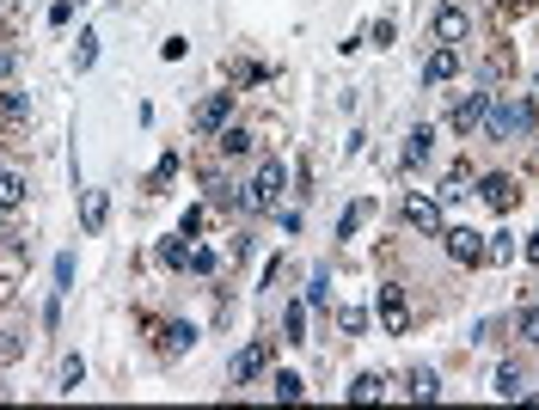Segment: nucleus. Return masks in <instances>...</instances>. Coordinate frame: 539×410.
<instances>
[{
  "instance_id": "nucleus-22",
  "label": "nucleus",
  "mask_w": 539,
  "mask_h": 410,
  "mask_svg": "<svg viewBox=\"0 0 539 410\" xmlns=\"http://www.w3.org/2000/svg\"><path fill=\"white\" fill-rule=\"evenodd\" d=\"M190 343H197V325H172V331H166V349H172V355H184Z\"/></svg>"
},
{
  "instance_id": "nucleus-15",
  "label": "nucleus",
  "mask_w": 539,
  "mask_h": 410,
  "mask_svg": "<svg viewBox=\"0 0 539 410\" xmlns=\"http://www.w3.org/2000/svg\"><path fill=\"white\" fill-rule=\"evenodd\" d=\"M282 337H288V343H306V301H295V307L282 312Z\"/></svg>"
},
{
  "instance_id": "nucleus-24",
  "label": "nucleus",
  "mask_w": 539,
  "mask_h": 410,
  "mask_svg": "<svg viewBox=\"0 0 539 410\" xmlns=\"http://www.w3.org/2000/svg\"><path fill=\"white\" fill-rule=\"evenodd\" d=\"M349 398H356V405H374V398H380V379H374V374H362L356 386H349Z\"/></svg>"
},
{
  "instance_id": "nucleus-3",
  "label": "nucleus",
  "mask_w": 539,
  "mask_h": 410,
  "mask_svg": "<svg viewBox=\"0 0 539 410\" xmlns=\"http://www.w3.org/2000/svg\"><path fill=\"white\" fill-rule=\"evenodd\" d=\"M380 325H386L393 337H404V331H411V301H404L399 282H386V288H380Z\"/></svg>"
},
{
  "instance_id": "nucleus-23",
  "label": "nucleus",
  "mask_w": 539,
  "mask_h": 410,
  "mask_svg": "<svg viewBox=\"0 0 539 410\" xmlns=\"http://www.w3.org/2000/svg\"><path fill=\"white\" fill-rule=\"evenodd\" d=\"M93 62H99V37L86 31V37H80V49H74V68L86 74V68H93Z\"/></svg>"
},
{
  "instance_id": "nucleus-29",
  "label": "nucleus",
  "mask_w": 539,
  "mask_h": 410,
  "mask_svg": "<svg viewBox=\"0 0 539 410\" xmlns=\"http://www.w3.org/2000/svg\"><path fill=\"white\" fill-rule=\"evenodd\" d=\"M184 49H190L184 37H166V43H160V56H166V62H184Z\"/></svg>"
},
{
  "instance_id": "nucleus-25",
  "label": "nucleus",
  "mask_w": 539,
  "mask_h": 410,
  "mask_svg": "<svg viewBox=\"0 0 539 410\" xmlns=\"http://www.w3.org/2000/svg\"><path fill=\"white\" fill-rule=\"evenodd\" d=\"M80 379H86V362H80V355H67V362H62V392H74Z\"/></svg>"
},
{
  "instance_id": "nucleus-32",
  "label": "nucleus",
  "mask_w": 539,
  "mask_h": 410,
  "mask_svg": "<svg viewBox=\"0 0 539 410\" xmlns=\"http://www.w3.org/2000/svg\"><path fill=\"white\" fill-rule=\"evenodd\" d=\"M6 68H13V56H6V49H0V74H6Z\"/></svg>"
},
{
  "instance_id": "nucleus-17",
  "label": "nucleus",
  "mask_w": 539,
  "mask_h": 410,
  "mask_svg": "<svg viewBox=\"0 0 539 410\" xmlns=\"http://www.w3.org/2000/svg\"><path fill=\"white\" fill-rule=\"evenodd\" d=\"M25 203V178L19 171H0V208H19Z\"/></svg>"
},
{
  "instance_id": "nucleus-2",
  "label": "nucleus",
  "mask_w": 539,
  "mask_h": 410,
  "mask_svg": "<svg viewBox=\"0 0 539 410\" xmlns=\"http://www.w3.org/2000/svg\"><path fill=\"white\" fill-rule=\"evenodd\" d=\"M282 190H288V171H282V160H264V166H258V178H252V196H245V208H276V203H282Z\"/></svg>"
},
{
  "instance_id": "nucleus-14",
  "label": "nucleus",
  "mask_w": 539,
  "mask_h": 410,
  "mask_svg": "<svg viewBox=\"0 0 539 410\" xmlns=\"http://www.w3.org/2000/svg\"><path fill=\"white\" fill-rule=\"evenodd\" d=\"M521 392H527L521 368H515V362H503V368H497V398H521Z\"/></svg>"
},
{
  "instance_id": "nucleus-28",
  "label": "nucleus",
  "mask_w": 539,
  "mask_h": 410,
  "mask_svg": "<svg viewBox=\"0 0 539 410\" xmlns=\"http://www.w3.org/2000/svg\"><path fill=\"white\" fill-rule=\"evenodd\" d=\"M190 270H197V275L215 270V251H208V245H197V251H190Z\"/></svg>"
},
{
  "instance_id": "nucleus-21",
  "label": "nucleus",
  "mask_w": 539,
  "mask_h": 410,
  "mask_svg": "<svg viewBox=\"0 0 539 410\" xmlns=\"http://www.w3.org/2000/svg\"><path fill=\"white\" fill-rule=\"evenodd\" d=\"M484 257H490V264H508V257H515V233H490Z\"/></svg>"
},
{
  "instance_id": "nucleus-5",
  "label": "nucleus",
  "mask_w": 539,
  "mask_h": 410,
  "mask_svg": "<svg viewBox=\"0 0 539 410\" xmlns=\"http://www.w3.org/2000/svg\"><path fill=\"white\" fill-rule=\"evenodd\" d=\"M441 245H447V257H454V264H484V240H478L472 227H447Z\"/></svg>"
},
{
  "instance_id": "nucleus-31",
  "label": "nucleus",
  "mask_w": 539,
  "mask_h": 410,
  "mask_svg": "<svg viewBox=\"0 0 539 410\" xmlns=\"http://www.w3.org/2000/svg\"><path fill=\"white\" fill-rule=\"evenodd\" d=\"M527 264H539V233H534V240H527Z\"/></svg>"
},
{
  "instance_id": "nucleus-16",
  "label": "nucleus",
  "mask_w": 539,
  "mask_h": 410,
  "mask_svg": "<svg viewBox=\"0 0 539 410\" xmlns=\"http://www.w3.org/2000/svg\"><path fill=\"white\" fill-rule=\"evenodd\" d=\"M404 392H411V398H436L441 386H436V374H429V368H411V374H404Z\"/></svg>"
},
{
  "instance_id": "nucleus-7",
  "label": "nucleus",
  "mask_w": 539,
  "mask_h": 410,
  "mask_svg": "<svg viewBox=\"0 0 539 410\" xmlns=\"http://www.w3.org/2000/svg\"><path fill=\"white\" fill-rule=\"evenodd\" d=\"M454 74H460V43H441V49H429L423 80H429V86H441V80H454Z\"/></svg>"
},
{
  "instance_id": "nucleus-20",
  "label": "nucleus",
  "mask_w": 539,
  "mask_h": 410,
  "mask_svg": "<svg viewBox=\"0 0 539 410\" xmlns=\"http://www.w3.org/2000/svg\"><path fill=\"white\" fill-rule=\"evenodd\" d=\"M276 398H282V405H295V398H306V379L282 368V374H276Z\"/></svg>"
},
{
  "instance_id": "nucleus-9",
  "label": "nucleus",
  "mask_w": 539,
  "mask_h": 410,
  "mask_svg": "<svg viewBox=\"0 0 539 410\" xmlns=\"http://www.w3.org/2000/svg\"><path fill=\"white\" fill-rule=\"evenodd\" d=\"M227 117H234V92H215V99L197 104V129H202V135H208V129H221Z\"/></svg>"
},
{
  "instance_id": "nucleus-13",
  "label": "nucleus",
  "mask_w": 539,
  "mask_h": 410,
  "mask_svg": "<svg viewBox=\"0 0 539 410\" xmlns=\"http://www.w3.org/2000/svg\"><path fill=\"white\" fill-rule=\"evenodd\" d=\"M184 240H190V233H178V240L160 245V264H166V270H190V245Z\"/></svg>"
},
{
  "instance_id": "nucleus-10",
  "label": "nucleus",
  "mask_w": 539,
  "mask_h": 410,
  "mask_svg": "<svg viewBox=\"0 0 539 410\" xmlns=\"http://www.w3.org/2000/svg\"><path fill=\"white\" fill-rule=\"evenodd\" d=\"M478 196H484V203L497 208V214H508V208L521 203V190H515V184H508L503 171H497V178H484V190H478Z\"/></svg>"
},
{
  "instance_id": "nucleus-12",
  "label": "nucleus",
  "mask_w": 539,
  "mask_h": 410,
  "mask_svg": "<svg viewBox=\"0 0 539 410\" xmlns=\"http://www.w3.org/2000/svg\"><path fill=\"white\" fill-rule=\"evenodd\" d=\"M466 25H472L466 6H441V13H436V37H441V43H460V37H466Z\"/></svg>"
},
{
  "instance_id": "nucleus-18",
  "label": "nucleus",
  "mask_w": 539,
  "mask_h": 410,
  "mask_svg": "<svg viewBox=\"0 0 539 410\" xmlns=\"http://www.w3.org/2000/svg\"><path fill=\"white\" fill-rule=\"evenodd\" d=\"M429 129H411V141H404V166H423V160H429Z\"/></svg>"
},
{
  "instance_id": "nucleus-11",
  "label": "nucleus",
  "mask_w": 539,
  "mask_h": 410,
  "mask_svg": "<svg viewBox=\"0 0 539 410\" xmlns=\"http://www.w3.org/2000/svg\"><path fill=\"white\" fill-rule=\"evenodd\" d=\"M104 221H110V196H104V190H86V196H80V227L99 233Z\"/></svg>"
},
{
  "instance_id": "nucleus-26",
  "label": "nucleus",
  "mask_w": 539,
  "mask_h": 410,
  "mask_svg": "<svg viewBox=\"0 0 539 410\" xmlns=\"http://www.w3.org/2000/svg\"><path fill=\"white\" fill-rule=\"evenodd\" d=\"M221 153H252V135H245V129H227V135H221Z\"/></svg>"
},
{
  "instance_id": "nucleus-1",
  "label": "nucleus",
  "mask_w": 539,
  "mask_h": 410,
  "mask_svg": "<svg viewBox=\"0 0 539 410\" xmlns=\"http://www.w3.org/2000/svg\"><path fill=\"white\" fill-rule=\"evenodd\" d=\"M534 135V99H497L490 104V141Z\"/></svg>"
},
{
  "instance_id": "nucleus-30",
  "label": "nucleus",
  "mask_w": 539,
  "mask_h": 410,
  "mask_svg": "<svg viewBox=\"0 0 539 410\" xmlns=\"http://www.w3.org/2000/svg\"><path fill=\"white\" fill-rule=\"evenodd\" d=\"M13 355H19V343H13V337H0V362H13Z\"/></svg>"
},
{
  "instance_id": "nucleus-4",
  "label": "nucleus",
  "mask_w": 539,
  "mask_h": 410,
  "mask_svg": "<svg viewBox=\"0 0 539 410\" xmlns=\"http://www.w3.org/2000/svg\"><path fill=\"white\" fill-rule=\"evenodd\" d=\"M264 368H270V343H245L234 355V368H227V379H234V386H252Z\"/></svg>"
},
{
  "instance_id": "nucleus-19",
  "label": "nucleus",
  "mask_w": 539,
  "mask_h": 410,
  "mask_svg": "<svg viewBox=\"0 0 539 410\" xmlns=\"http://www.w3.org/2000/svg\"><path fill=\"white\" fill-rule=\"evenodd\" d=\"M368 208H374V203H349V208H343V221H337V240H356V227L368 221Z\"/></svg>"
},
{
  "instance_id": "nucleus-6",
  "label": "nucleus",
  "mask_w": 539,
  "mask_h": 410,
  "mask_svg": "<svg viewBox=\"0 0 539 410\" xmlns=\"http://www.w3.org/2000/svg\"><path fill=\"white\" fill-rule=\"evenodd\" d=\"M404 221H411L417 233H441V203H436V196H417V190H411V196H404Z\"/></svg>"
},
{
  "instance_id": "nucleus-8",
  "label": "nucleus",
  "mask_w": 539,
  "mask_h": 410,
  "mask_svg": "<svg viewBox=\"0 0 539 410\" xmlns=\"http://www.w3.org/2000/svg\"><path fill=\"white\" fill-rule=\"evenodd\" d=\"M484 117H490V92H466V99L454 104V129H460V135H466V129H478Z\"/></svg>"
},
{
  "instance_id": "nucleus-27",
  "label": "nucleus",
  "mask_w": 539,
  "mask_h": 410,
  "mask_svg": "<svg viewBox=\"0 0 539 410\" xmlns=\"http://www.w3.org/2000/svg\"><path fill=\"white\" fill-rule=\"evenodd\" d=\"M515 325H521V337H527V343H539V307H521Z\"/></svg>"
}]
</instances>
